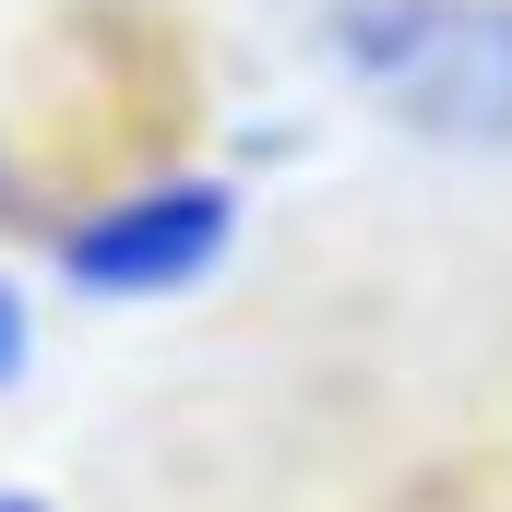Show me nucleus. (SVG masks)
Returning <instances> with one entry per match:
<instances>
[{"label":"nucleus","instance_id":"obj_1","mask_svg":"<svg viewBox=\"0 0 512 512\" xmlns=\"http://www.w3.org/2000/svg\"><path fill=\"white\" fill-rule=\"evenodd\" d=\"M322 48L393 131L453 155L512 143V0H334Z\"/></svg>","mask_w":512,"mask_h":512},{"label":"nucleus","instance_id":"obj_2","mask_svg":"<svg viewBox=\"0 0 512 512\" xmlns=\"http://www.w3.org/2000/svg\"><path fill=\"white\" fill-rule=\"evenodd\" d=\"M227 239H239L227 179H143V191L60 227V274L84 298H167V286H203L227 262Z\"/></svg>","mask_w":512,"mask_h":512},{"label":"nucleus","instance_id":"obj_3","mask_svg":"<svg viewBox=\"0 0 512 512\" xmlns=\"http://www.w3.org/2000/svg\"><path fill=\"white\" fill-rule=\"evenodd\" d=\"M12 370H24V298L0 286V382H12Z\"/></svg>","mask_w":512,"mask_h":512},{"label":"nucleus","instance_id":"obj_4","mask_svg":"<svg viewBox=\"0 0 512 512\" xmlns=\"http://www.w3.org/2000/svg\"><path fill=\"white\" fill-rule=\"evenodd\" d=\"M0 512H48V501H24V489H0Z\"/></svg>","mask_w":512,"mask_h":512},{"label":"nucleus","instance_id":"obj_5","mask_svg":"<svg viewBox=\"0 0 512 512\" xmlns=\"http://www.w3.org/2000/svg\"><path fill=\"white\" fill-rule=\"evenodd\" d=\"M0 215H12V167H0Z\"/></svg>","mask_w":512,"mask_h":512}]
</instances>
